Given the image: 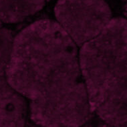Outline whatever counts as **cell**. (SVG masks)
I'll list each match as a JSON object with an SVG mask.
<instances>
[{
	"label": "cell",
	"mask_w": 127,
	"mask_h": 127,
	"mask_svg": "<svg viewBox=\"0 0 127 127\" xmlns=\"http://www.w3.org/2000/svg\"><path fill=\"white\" fill-rule=\"evenodd\" d=\"M1 26H2V23L0 22V28H1Z\"/></svg>",
	"instance_id": "52a82bcc"
},
{
	"label": "cell",
	"mask_w": 127,
	"mask_h": 127,
	"mask_svg": "<svg viewBox=\"0 0 127 127\" xmlns=\"http://www.w3.org/2000/svg\"><path fill=\"white\" fill-rule=\"evenodd\" d=\"M54 13L58 23L78 46L97 36L112 19L104 0H58Z\"/></svg>",
	"instance_id": "3957f363"
},
{
	"label": "cell",
	"mask_w": 127,
	"mask_h": 127,
	"mask_svg": "<svg viewBox=\"0 0 127 127\" xmlns=\"http://www.w3.org/2000/svg\"><path fill=\"white\" fill-rule=\"evenodd\" d=\"M15 36L5 28H0V76H5L11 60Z\"/></svg>",
	"instance_id": "8992f818"
},
{
	"label": "cell",
	"mask_w": 127,
	"mask_h": 127,
	"mask_svg": "<svg viewBox=\"0 0 127 127\" xmlns=\"http://www.w3.org/2000/svg\"><path fill=\"white\" fill-rule=\"evenodd\" d=\"M79 61L92 110L127 79V20L111 19L98 35L81 46Z\"/></svg>",
	"instance_id": "7a4b0ae2"
},
{
	"label": "cell",
	"mask_w": 127,
	"mask_h": 127,
	"mask_svg": "<svg viewBox=\"0 0 127 127\" xmlns=\"http://www.w3.org/2000/svg\"><path fill=\"white\" fill-rule=\"evenodd\" d=\"M28 111L25 97L0 76V127H24Z\"/></svg>",
	"instance_id": "277c9868"
},
{
	"label": "cell",
	"mask_w": 127,
	"mask_h": 127,
	"mask_svg": "<svg viewBox=\"0 0 127 127\" xmlns=\"http://www.w3.org/2000/svg\"><path fill=\"white\" fill-rule=\"evenodd\" d=\"M46 0H0V22L16 24L41 10Z\"/></svg>",
	"instance_id": "5b68a950"
},
{
	"label": "cell",
	"mask_w": 127,
	"mask_h": 127,
	"mask_svg": "<svg viewBox=\"0 0 127 127\" xmlns=\"http://www.w3.org/2000/svg\"><path fill=\"white\" fill-rule=\"evenodd\" d=\"M5 77L30 100L35 124L80 127L90 119L77 45L58 22L39 20L15 36Z\"/></svg>",
	"instance_id": "6da1fadb"
}]
</instances>
